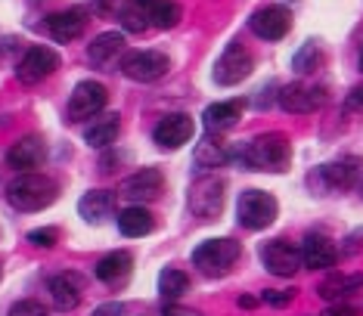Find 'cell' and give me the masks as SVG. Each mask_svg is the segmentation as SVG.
Returning a JSON list of instances; mask_svg holds the SVG:
<instances>
[{
	"label": "cell",
	"instance_id": "cell-37",
	"mask_svg": "<svg viewBox=\"0 0 363 316\" xmlns=\"http://www.w3.org/2000/svg\"><path fill=\"white\" fill-rule=\"evenodd\" d=\"M162 316H202V313H196V310H189V307H177V304H168L162 310Z\"/></svg>",
	"mask_w": 363,
	"mask_h": 316
},
{
	"label": "cell",
	"instance_id": "cell-30",
	"mask_svg": "<svg viewBox=\"0 0 363 316\" xmlns=\"http://www.w3.org/2000/svg\"><path fill=\"white\" fill-rule=\"evenodd\" d=\"M320 60H323V53H320V47L313 44V40H308L298 53H295V60H292V69L295 72H301V74H311L313 69H320Z\"/></svg>",
	"mask_w": 363,
	"mask_h": 316
},
{
	"label": "cell",
	"instance_id": "cell-7",
	"mask_svg": "<svg viewBox=\"0 0 363 316\" xmlns=\"http://www.w3.org/2000/svg\"><path fill=\"white\" fill-rule=\"evenodd\" d=\"M261 264L267 267L274 276H295L301 267H304V261H301V248H295V245H289L286 239H274V242H267V245H261Z\"/></svg>",
	"mask_w": 363,
	"mask_h": 316
},
{
	"label": "cell",
	"instance_id": "cell-5",
	"mask_svg": "<svg viewBox=\"0 0 363 316\" xmlns=\"http://www.w3.org/2000/svg\"><path fill=\"white\" fill-rule=\"evenodd\" d=\"M118 65L130 81L150 84V81H159L162 74L171 69V60L164 53H159V50H130V53L121 56Z\"/></svg>",
	"mask_w": 363,
	"mask_h": 316
},
{
	"label": "cell",
	"instance_id": "cell-12",
	"mask_svg": "<svg viewBox=\"0 0 363 316\" xmlns=\"http://www.w3.org/2000/svg\"><path fill=\"white\" fill-rule=\"evenodd\" d=\"M249 25L261 40H279L292 28V13H289L286 6H261L249 19Z\"/></svg>",
	"mask_w": 363,
	"mask_h": 316
},
{
	"label": "cell",
	"instance_id": "cell-34",
	"mask_svg": "<svg viewBox=\"0 0 363 316\" xmlns=\"http://www.w3.org/2000/svg\"><path fill=\"white\" fill-rule=\"evenodd\" d=\"M295 298V292H277V288H270V292H264V301L270 307H286L289 301Z\"/></svg>",
	"mask_w": 363,
	"mask_h": 316
},
{
	"label": "cell",
	"instance_id": "cell-11",
	"mask_svg": "<svg viewBox=\"0 0 363 316\" xmlns=\"http://www.w3.org/2000/svg\"><path fill=\"white\" fill-rule=\"evenodd\" d=\"M189 208H193L196 218L214 220L224 208V180L218 177H202L189 193Z\"/></svg>",
	"mask_w": 363,
	"mask_h": 316
},
{
	"label": "cell",
	"instance_id": "cell-33",
	"mask_svg": "<svg viewBox=\"0 0 363 316\" xmlns=\"http://www.w3.org/2000/svg\"><path fill=\"white\" fill-rule=\"evenodd\" d=\"M10 316H47V307L40 301H16L10 307Z\"/></svg>",
	"mask_w": 363,
	"mask_h": 316
},
{
	"label": "cell",
	"instance_id": "cell-38",
	"mask_svg": "<svg viewBox=\"0 0 363 316\" xmlns=\"http://www.w3.org/2000/svg\"><path fill=\"white\" fill-rule=\"evenodd\" d=\"M320 316H357V310H354V307H345V304H335V307H329V310L320 313Z\"/></svg>",
	"mask_w": 363,
	"mask_h": 316
},
{
	"label": "cell",
	"instance_id": "cell-23",
	"mask_svg": "<svg viewBox=\"0 0 363 316\" xmlns=\"http://www.w3.org/2000/svg\"><path fill=\"white\" fill-rule=\"evenodd\" d=\"M363 288V273H333L326 282H320V298L342 301L348 295H357Z\"/></svg>",
	"mask_w": 363,
	"mask_h": 316
},
{
	"label": "cell",
	"instance_id": "cell-40",
	"mask_svg": "<svg viewBox=\"0 0 363 316\" xmlns=\"http://www.w3.org/2000/svg\"><path fill=\"white\" fill-rule=\"evenodd\" d=\"M360 69H363V53H360Z\"/></svg>",
	"mask_w": 363,
	"mask_h": 316
},
{
	"label": "cell",
	"instance_id": "cell-27",
	"mask_svg": "<svg viewBox=\"0 0 363 316\" xmlns=\"http://www.w3.org/2000/svg\"><path fill=\"white\" fill-rule=\"evenodd\" d=\"M227 158H230V152H227V149L220 146L211 134L202 137L199 143H196V164H199V168H208V171H211V168H220Z\"/></svg>",
	"mask_w": 363,
	"mask_h": 316
},
{
	"label": "cell",
	"instance_id": "cell-35",
	"mask_svg": "<svg viewBox=\"0 0 363 316\" xmlns=\"http://www.w3.org/2000/svg\"><path fill=\"white\" fill-rule=\"evenodd\" d=\"M345 106H348L351 112H363V84L351 87V94H348V99H345Z\"/></svg>",
	"mask_w": 363,
	"mask_h": 316
},
{
	"label": "cell",
	"instance_id": "cell-28",
	"mask_svg": "<svg viewBox=\"0 0 363 316\" xmlns=\"http://www.w3.org/2000/svg\"><path fill=\"white\" fill-rule=\"evenodd\" d=\"M146 16H150V22L159 25V28H174L180 22V16H184V10H180L177 0H155L150 10H146Z\"/></svg>",
	"mask_w": 363,
	"mask_h": 316
},
{
	"label": "cell",
	"instance_id": "cell-19",
	"mask_svg": "<svg viewBox=\"0 0 363 316\" xmlns=\"http://www.w3.org/2000/svg\"><path fill=\"white\" fill-rule=\"evenodd\" d=\"M50 295L60 310H75L81 304V295H84V279L78 273H60L50 279Z\"/></svg>",
	"mask_w": 363,
	"mask_h": 316
},
{
	"label": "cell",
	"instance_id": "cell-32",
	"mask_svg": "<svg viewBox=\"0 0 363 316\" xmlns=\"http://www.w3.org/2000/svg\"><path fill=\"white\" fill-rule=\"evenodd\" d=\"M56 239H60V232H56L53 227H44V230H31L28 232V242L35 248H53Z\"/></svg>",
	"mask_w": 363,
	"mask_h": 316
},
{
	"label": "cell",
	"instance_id": "cell-21",
	"mask_svg": "<svg viewBox=\"0 0 363 316\" xmlns=\"http://www.w3.org/2000/svg\"><path fill=\"white\" fill-rule=\"evenodd\" d=\"M360 177V158H342L326 168H320V180L326 183V189H351Z\"/></svg>",
	"mask_w": 363,
	"mask_h": 316
},
{
	"label": "cell",
	"instance_id": "cell-14",
	"mask_svg": "<svg viewBox=\"0 0 363 316\" xmlns=\"http://www.w3.org/2000/svg\"><path fill=\"white\" fill-rule=\"evenodd\" d=\"M196 124L189 115H168V118H162L159 124H155L152 130V140L159 143L162 149H180L184 143H189V137H193Z\"/></svg>",
	"mask_w": 363,
	"mask_h": 316
},
{
	"label": "cell",
	"instance_id": "cell-20",
	"mask_svg": "<svg viewBox=\"0 0 363 316\" xmlns=\"http://www.w3.org/2000/svg\"><path fill=\"white\" fill-rule=\"evenodd\" d=\"M335 257H338L335 245L329 242L326 236H320V232H311V236L301 242V261H304V267H311V270L333 267Z\"/></svg>",
	"mask_w": 363,
	"mask_h": 316
},
{
	"label": "cell",
	"instance_id": "cell-18",
	"mask_svg": "<svg viewBox=\"0 0 363 316\" xmlns=\"http://www.w3.org/2000/svg\"><path fill=\"white\" fill-rule=\"evenodd\" d=\"M47 158V149H44V140L40 137H22L10 152H6V162L10 168L16 171H31V168H40Z\"/></svg>",
	"mask_w": 363,
	"mask_h": 316
},
{
	"label": "cell",
	"instance_id": "cell-3",
	"mask_svg": "<svg viewBox=\"0 0 363 316\" xmlns=\"http://www.w3.org/2000/svg\"><path fill=\"white\" fill-rule=\"evenodd\" d=\"M239 261V242L233 239H208L193 252V267L205 276H224V273Z\"/></svg>",
	"mask_w": 363,
	"mask_h": 316
},
{
	"label": "cell",
	"instance_id": "cell-4",
	"mask_svg": "<svg viewBox=\"0 0 363 316\" xmlns=\"http://www.w3.org/2000/svg\"><path fill=\"white\" fill-rule=\"evenodd\" d=\"M277 214H279L277 198L270 193H264V189H245V193L239 196V202H236V218H239V223H242L245 230L270 227V223L277 220Z\"/></svg>",
	"mask_w": 363,
	"mask_h": 316
},
{
	"label": "cell",
	"instance_id": "cell-39",
	"mask_svg": "<svg viewBox=\"0 0 363 316\" xmlns=\"http://www.w3.org/2000/svg\"><path fill=\"white\" fill-rule=\"evenodd\" d=\"M255 304H258V301H255L252 295H242V298H239V307H242V310H252Z\"/></svg>",
	"mask_w": 363,
	"mask_h": 316
},
{
	"label": "cell",
	"instance_id": "cell-29",
	"mask_svg": "<svg viewBox=\"0 0 363 316\" xmlns=\"http://www.w3.org/2000/svg\"><path fill=\"white\" fill-rule=\"evenodd\" d=\"M189 288V276L186 273H180V270H162L159 273V292H162V298H171V301H174V298H180Z\"/></svg>",
	"mask_w": 363,
	"mask_h": 316
},
{
	"label": "cell",
	"instance_id": "cell-22",
	"mask_svg": "<svg viewBox=\"0 0 363 316\" xmlns=\"http://www.w3.org/2000/svg\"><path fill=\"white\" fill-rule=\"evenodd\" d=\"M112 211H115V196L106 193V189H90L78 202V214L87 223H103L106 218H112Z\"/></svg>",
	"mask_w": 363,
	"mask_h": 316
},
{
	"label": "cell",
	"instance_id": "cell-25",
	"mask_svg": "<svg viewBox=\"0 0 363 316\" xmlns=\"http://www.w3.org/2000/svg\"><path fill=\"white\" fill-rule=\"evenodd\" d=\"M134 267V257L128 252H112L96 261V279L100 282H121Z\"/></svg>",
	"mask_w": 363,
	"mask_h": 316
},
{
	"label": "cell",
	"instance_id": "cell-15",
	"mask_svg": "<svg viewBox=\"0 0 363 316\" xmlns=\"http://www.w3.org/2000/svg\"><path fill=\"white\" fill-rule=\"evenodd\" d=\"M84 28H87V13L81 10V6H69V10L53 13L50 19H47V31H50L53 40H60V44H69V40L81 38Z\"/></svg>",
	"mask_w": 363,
	"mask_h": 316
},
{
	"label": "cell",
	"instance_id": "cell-24",
	"mask_svg": "<svg viewBox=\"0 0 363 316\" xmlns=\"http://www.w3.org/2000/svg\"><path fill=\"white\" fill-rule=\"evenodd\" d=\"M118 130H121V118H118V115H103V118H96L84 130V140L94 149H106V146H112L115 140H118Z\"/></svg>",
	"mask_w": 363,
	"mask_h": 316
},
{
	"label": "cell",
	"instance_id": "cell-1",
	"mask_svg": "<svg viewBox=\"0 0 363 316\" xmlns=\"http://www.w3.org/2000/svg\"><path fill=\"white\" fill-rule=\"evenodd\" d=\"M233 158L249 171H286L292 162V146L286 134H261L239 146Z\"/></svg>",
	"mask_w": 363,
	"mask_h": 316
},
{
	"label": "cell",
	"instance_id": "cell-36",
	"mask_svg": "<svg viewBox=\"0 0 363 316\" xmlns=\"http://www.w3.org/2000/svg\"><path fill=\"white\" fill-rule=\"evenodd\" d=\"M94 316H125V307H121V304H100V307H96V310H94Z\"/></svg>",
	"mask_w": 363,
	"mask_h": 316
},
{
	"label": "cell",
	"instance_id": "cell-17",
	"mask_svg": "<svg viewBox=\"0 0 363 316\" xmlns=\"http://www.w3.org/2000/svg\"><path fill=\"white\" fill-rule=\"evenodd\" d=\"M242 109H245L242 99H224V103L208 106L202 115L205 130H208V134H224V130L236 128V121L242 118Z\"/></svg>",
	"mask_w": 363,
	"mask_h": 316
},
{
	"label": "cell",
	"instance_id": "cell-13",
	"mask_svg": "<svg viewBox=\"0 0 363 316\" xmlns=\"http://www.w3.org/2000/svg\"><path fill=\"white\" fill-rule=\"evenodd\" d=\"M121 189H125L121 196L130 198V202H152L164 193V174L159 168H143L134 177H128Z\"/></svg>",
	"mask_w": 363,
	"mask_h": 316
},
{
	"label": "cell",
	"instance_id": "cell-16",
	"mask_svg": "<svg viewBox=\"0 0 363 316\" xmlns=\"http://www.w3.org/2000/svg\"><path fill=\"white\" fill-rule=\"evenodd\" d=\"M121 53H125V35L121 31H103L87 47L90 62L100 65V69H112L115 62H121Z\"/></svg>",
	"mask_w": 363,
	"mask_h": 316
},
{
	"label": "cell",
	"instance_id": "cell-9",
	"mask_svg": "<svg viewBox=\"0 0 363 316\" xmlns=\"http://www.w3.org/2000/svg\"><path fill=\"white\" fill-rule=\"evenodd\" d=\"M109 103V94H106L103 84L96 81H81V84L72 90V99H69V118L72 121H84V118H94L100 115Z\"/></svg>",
	"mask_w": 363,
	"mask_h": 316
},
{
	"label": "cell",
	"instance_id": "cell-26",
	"mask_svg": "<svg viewBox=\"0 0 363 316\" xmlns=\"http://www.w3.org/2000/svg\"><path fill=\"white\" fill-rule=\"evenodd\" d=\"M118 230L125 232V236L130 239H137V236H146V232H152L155 230V220H152V214L146 211V208H125V211L118 214Z\"/></svg>",
	"mask_w": 363,
	"mask_h": 316
},
{
	"label": "cell",
	"instance_id": "cell-31",
	"mask_svg": "<svg viewBox=\"0 0 363 316\" xmlns=\"http://www.w3.org/2000/svg\"><path fill=\"white\" fill-rule=\"evenodd\" d=\"M118 19H121V25H125L128 31H143L146 25H150V16H146V10L143 6H125V10L118 13Z\"/></svg>",
	"mask_w": 363,
	"mask_h": 316
},
{
	"label": "cell",
	"instance_id": "cell-8",
	"mask_svg": "<svg viewBox=\"0 0 363 316\" xmlns=\"http://www.w3.org/2000/svg\"><path fill=\"white\" fill-rule=\"evenodd\" d=\"M252 53L242 44H230L224 53H220L218 65H214V81L224 87H233L239 81H245L252 74Z\"/></svg>",
	"mask_w": 363,
	"mask_h": 316
},
{
	"label": "cell",
	"instance_id": "cell-10",
	"mask_svg": "<svg viewBox=\"0 0 363 316\" xmlns=\"http://www.w3.org/2000/svg\"><path fill=\"white\" fill-rule=\"evenodd\" d=\"M326 103V90L317 84H304V81H295V84H286L279 90V106L289 115H308L313 109Z\"/></svg>",
	"mask_w": 363,
	"mask_h": 316
},
{
	"label": "cell",
	"instance_id": "cell-6",
	"mask_svg": "<svg viewBox=\"0 0 363 316\" xmlns=\"http://www.w3.org/2000/svg\"><path fill=\"white\" fill-rule=\"evenodd\" d=\"M56 69H60V56H56V50L28 47L26 56H22L19 65H16V78H19L22 84H40V81L50 78Z\"/></svg>",
	"mask_w": 363,
	"mask_h": 316
},
{
	"label": "cell",
	"instance_id": "cell-2",
	"mask_svg": "<svg viewBox=\"0 0 363 316\" xmlns=\"http://www.w3.org/2000/svg\"><path fill=\"white\" fill-rule=\"evenodd\" d=\"M56 196H60L56 180L44 177V174H31V171H22L19 177L6 186V202H10L16 211H22V214L44 211L47 205L56 202Z\"/></svg>",
	"mask_w": 363,
	"mask_h": 316
}]
</instances>
